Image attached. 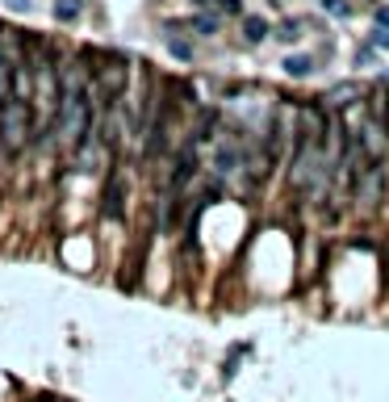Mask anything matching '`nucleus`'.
Wrapping results in <instances>:
<instances>
[{
  "mask_svg": "<svg viewBox=\"0 0 389 402\" xmlns=\"http://www.w3.org/2000/svg\"><path fill=\"white\" fill-rule=\"evenodd\" d=\"M0 142H5L9 156H17L30 142V100L25 96H13L5 105V114H0Z\"/></svg>",
  "mask_w": 389,
  "mask_h": 402,
  "instance_id": "1",
  "label": "nucleus"
},
{
  "mask_svg": "<svg viewBox=\"0 0 389 402\" xmlns=\"http://www.w3.org/2000/svg\"><path fill=\"white\" fill-rule=\"evenodd\" d=\"M163 42H168V50H172V59H180V63H193V59H197V50H193V42L176 34V21L168 25V38H163Z\"/></svg>",
  "mask_w": 389,
  "mask_h": 402,
  "instance_id": "7",
  "label": "nucleus"
},
{
  "mask_svg": "<svg viewBox=\"0 0 389 402\" xmlns=\"http://www.w3.org/2000/svg\"><path fill=\"white\" fill-rule=\"evenodd\" d=\"M372 25L389 30V5H372Z\"/></svg>",
  "mask_w": 389,
  "mask_h": 402,
  "instance_id": "13",
  "label": "nucleus"
},
{
  "mask_svg": "<svg viewBox=\"0 0 389 402\" xmlns=\"http://www.w3.org/2000/svg\"><path fill=\"white\" fill-rule=\"evenodd\" d=\"M356 67H372V72H381L385 63H381V55H377V46H356Z\"/></svg>",
  "mask_w": 389,
  "mask_h": 402,
  "instance_id": "11",
  "label": "nucleus"
},
{
  "mask_svg": "<svg viewBox=\"0 0 389 402\" xmlns=\"http://www.w3.org/2000/svg\"><path fill=\"white\" fill-rule=\"evenodd\" d=\"M105 214H109V218H122V180H109V193H105Z\"/></svg>",
  "mask_w": 389,
  "mask_h": 402,
  "instance_id": "10",
  "label": "nucleus"
},
{
  "mask_svg": "<svg viewBox=\"0 0 389 402\" xmlns=\"http://www.w3.org/2000/svg\"><path fill=\"white\" fill-rule=\"evenodd\" d=\"M185 30H193L197 38H218V30H222V17H218V13H205V9H201V13H193V17L185 21Z\"/></svg>",
  "mask_w": 389,
  "mask_h": 402,
  "instance_id": "6",
  "label": "nucleus"
},
{
  "mask_svg": "<svg viewBox=\"0 0 389 402\" xmlns=\"http://www.w3.org/2000/svg\"><path fill=\"white\" fill-rule=\"evenodd\" d=\"M318 67H322V63H318L314 50H289V55L281 59V72H285L289 80H310Z\"/></svg>",
  "mask_w": 389,
  "mask_h": 402,
  "instance_id": "2",
  "label": "nucleus"
},
{
  "mask_svg": "<svg viewBox=\"0 0 389 402\" xmlns=\"http://www.w3.org/2000/svg\"><path fill=\"white\" fill-rule=\"evenodd\" d=\"M239 30H243V42H247V46H264V42L272 38V21L260 17V13H247V17L239 21Z\"/></svg>",
  "mask_w": 389,
  "mask_h": 402,
  "instance_id": "4",
  "label": "nucleus"
},
{
  "mask_svg": "<svg viewBox=\"0 0 389 402\" xmlns=\"http://www.w3.org/2000/svg\"><path fill=\"white\" fill-rule=\"evenodd\" d=\"M318 9H322L326 17H335V21H352V17H356V5H352V0H318Z\"/></svg>",
  "mask_w": 389,
  "mask_h": 402,
  "instance_id": "8",
  "label": "nucleus"
},
{
  "mask_svg": "<svg viewBox=\"0 0 389 402\" xmlns=\"http://www.w3.org/2000/svg\"><path fill=\"white\" fill-rule=\"evenodd\" d=\"M84 0H54V21H80Z\"/></svg>",
  "mask_w": 389,
  "mask_h": 402,
  "instance_id": "9",
  "label": "nucleus"
},
{
  "mask_svg": "<svg viewBox=\"0 0 389 402\" xmlns=\"http://www.w3.org/2000/svg\"><path fill=\"white\" fill-rule=\"evenodd\" d=\"M13 96H17V72L5 59V50H0V114H5V105H9Z\"/></svg>",
  "mask_w": 389,
  "mask_h": 402,
  "instance_id": "5",
  "label": "nucleus"
},
{
  "mask_svg": "<svg viewBox=\"0 0 389 402\" xmlns=\"http://www.w3.org/2000/svg\"><path fill=\"white\" fill-rule=\"evenodd\" d=\"M306 30H310L306 17H281V21L272 25V38L281 42V46H297V42L306 38Z\"/></svg>",
  "mask_w": 389,
  "mask_h": 402,
  "instance_id": "3",
  "label": "nucleus"
},
{
  "mask_svg": "<svg viewBox=\"0 0 389 402\" xmlns=\"http://www.w3.org/2000/svg\"><path fill=\"white\" fill-rule=\"evenodd\" d=\"M368 46H377V50H389V30H381V25H372V34L364 38Z\"/></svg>",
  "mask_w": 389,
  "mask_h": 402,
  "instance_id": "12",
  "label": "nucleus"
}]
</instances>
